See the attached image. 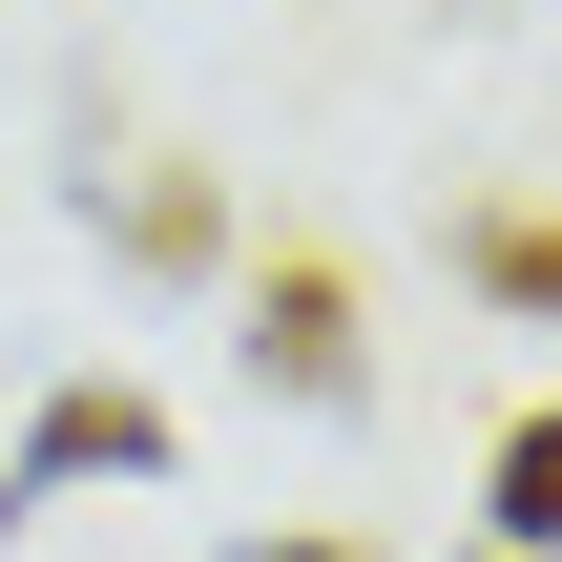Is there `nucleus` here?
I'll use <instances>...</instances> for the list:
<instances>
[{"label":"nucleus","mask_w":562,"mask_h":562,"mask_svg":"<svg viewBox=\"0 0 562 562\" xmlns=\"http://www.w3.org/2000/svg\"><path fill=\"white\" fill-rule=\"evenodd\" d=\"M459 271H480L501 313H562V209H480V229H459Z\"/></svg>","instance_id":"5"},{"label":"nucleus","mask_w":562,"mask_h":562,"mask_svg":"<svg viewBox=\"0 0 562 562\" xmlns=\"http://www.w3.org/2000/svg\"><path fill=\"white\" fill-rule=\"evenodd\" d=\"M21 480H167V417H146L125 375H63V396L21 417Z\"/></svg>","instance_id":"2"},{"label":"nucleus","mask_w":562,"mask_h":562,"mask_svg":"<svg viewBox=\"0 0 562 562\" xmlns=\"http://www.w3.org/2000/svg\"><path fill=\"white\" fill-rule=\"evenodd\" d=\"M209 250H229L209 167H146V188H125V271H209Z\"/></svg>","instance_id":"4"},{"label":"nucleus","mask_w":562,"mask_h":562,"mask_svg":"<svg viewBox=\"0 0 562 562\" xmlns=\"http://www.w3.org/2000/svg\"><path fill=\"white\" fill-rule=\"evenodd\" d=\"M229 562H375V542H229Z\"/></svg>","instance_id":"6"},{"label":"nucleus","mask_w":562,"mask_h":562,"mask_svg":"<svg viewBox=\"0 0 562 562\" xmlns=\"http://www.w3.org/2000/svg\"><path fill=\"white\" fill-rule=\"evenodd\" d=\"M480 521H501V542H521V562L562 542V396H542V417H521V438H501V459H480Z\"/></svg>","instance_id":"3"},{"label":"nucleus","mask_w":562,"mask_h":562,"mask_svg":"<svg viewBox=\"0 0 562 562\" xmlns=\"http://www.w3.org/2000/svg\"><path fill=\"white\" fill-rule=\"evenodd\" d=\"M250 375H271L292 417H355V396H375V355H355V271H334V250H271V271H250Z\"/></svg>","instance_id":"1"}]
</instances>
